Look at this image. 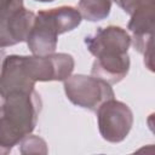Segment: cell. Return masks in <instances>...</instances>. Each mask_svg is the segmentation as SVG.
I'll list each match as a JSON object with an SVG mask.
<instances>
[{
    "label": "cell",
    "mask_w": 155,
    "mask_h": 155,
    "mask_svg": "<svg viewBox=\"0 0 155 155\" xmlns=\"http://www.w3.org/2000/svg\"><path fill=\"white\" fill-rule=\"evenodd\" d=\"M59 35L53 21L47 11H39L35 15L34 24L27 38V44L33 54L44 56L53 53L57 47V36Z\"/></svg>",
    "instance_id": "cell-8"
},
{
    "label": "cell",
    "mask_w": 155,
    "mask_h": 155,
    "mask_svg": "<svg viewBox=\"0 0 155 155\" xmlns=\"http://www.w3.org/2000/svg\"><path fill=\"white\" fill-rule=\"evenodd\" d=\"M111 7V0H80L79 12L87 21L96 22L105 18Z\"/></svg>",
    "instance_id": "cell-11"
},
{
    "label": "cell",
    "mask_w": 155,
    "mask_h": 155,
    "mask_svg": "<svg viewBox=\"0 0 155 155\" xmlns=\"http://www.w3.org/2000/svg\"><path fill=\"white\" fill-rule=\"evenodd\" d=\"M154 0H142L134 11L131 13V21L128 23V29L133 34V46L134 48L147 54L151 52L153 44V30H154Z\"/></svg>",
    "instance_id": "cell-7"
},
{
    "label": "cell",
    "mask_w": 155,
    "mask_h": 155,
    "mask_svg": "<svg viewBox=\"0 0 155 155\" xmlns=\"http://www.w3.org/2000/svg\"><path fill=\"white\" fill-rule=\"evenodd\" d=\"M23 68L31 82L65 80L74 69V59L67 53L23 56Z\"/></svg>",
    "instance_id": "cell-3"
},
{
    "label": "cell",
    "mask_w": 155,
    "mask_h": 155,
    "mask_svg": "<svg viewBox=\"0 0 155 155\" xmlns=\"http://www.w3.org/2000/svg\"><path fill=\"white\" fill-rule=\"evenodd\" d=\"M35 1H41V2H50V1H53V0H35Z\"/></svg>",
    "instance_id": "cell-15"
},
{
    "label": "cell",
    "mask_w": 155,
    "mask_h": 155,
    "mask_svg": "<svg viewBox=\"0 0 155 155\" xmlns=\"http://www.w3.org/2000/svg\"><path fill=\"white\" fill-rule=\"evenodd\" d=\"M130 57L127 53L101 56L96 57V61L92 64L91 75L111 85L121 81L127 75Z\"/></svg>",
    "instance_id": "cell-10"
},
{
    "label": "cell",
    "mask_w": 155,
    "mask_h": 155,
    "mask_svg": "<svg viewBox=\"0 0 155 155\" xmlns=\"http://www.w3.org/2000/svg\"><path fill=\"white\" fill-rule=\"evenodd\" d=\"M2 101H4V98L0 96V105H1V103H2Z\"/></svg>",
    "instance_id": "cell-16"
},
{
    "label": "cell",
    "mask_w": 155,
    "mask_h": 155,
    "mask_svg": "<svg viewBox=\"0 0 155 155\" xmlns=\"http://www.w3.org/2000/svg\"><path fill=\"white\" fill-rule=\"evenodd\" d=\"M41 99L35 90L8 93L0 105V153H8L35 127Z\"/></svg>",
    "instance_id": "cell-1"
},
{
    "label": "cell",
    "mask_w": 155,
    "mask_h": 155,
    "mask_svg": "<svg viewBox=\"0 0 155 155\" xmlns=\"http://www.w3.org/2000/svg\"><path fill=\"white\" fill-rule=\"evenodd\" d=\"M4 57H5V53L2 50H0V71H1V65H2V62H4Z\"/></svg>",
    "instance_id": "cell-14"
},
{
    "label": "cell",
    "mask_w": 155,
    "mask_h": 155,
    "mask_svg": "<svg viewBox=\"0 0 155 155\" xmlns=\"http://www.w3.org/2000/svg\"><path fill=\"white\" fill-rule=\"evenodd\" d=\"M23 6L22 0H0V15L12 12Z\"/></svg>",
    "instance_id": "cell-12"
},
{
    "label": "cell",
    "mask_w": 155,
    "mask_h": 155,
    "mask_svg": "<svg viewBox=\"0 0 155 155\" xmlns=\"http://www.w3.org/2000/svg\"><path fill=\"white\" fill-rule=\"evenodd\" d=\"M34 85L24 71L23 56L11 54L4 58L0 71V96L2 98L11 92L31 91Z\"/></svg>",
    "instance_id": "cell-9"
},
{
    "label": "cell",
    "mask_w": 155,
    "mask_h": 155,
    "mask_svg": "<svg viewBox=\"0 0 155 155\" xmlns=\"http://www.w3.org/2000/svg\"><path fill=\"white\" fill-rule=\"evenodd\" d=\"M96 111L99 132L105 140L119 143L127 137L133 122V115L128 105L111 98L103 102Z\"/></svg>",
    "instance_id": "cell-4"
},
{
    "label": "cell",
    "mask_w": 155,
    "mask_h": 155,
    "mask_svg": "<svg viewBox=\"0 0 155 155\" xmlns=\"http://www.w3.org/2000/svg\"><path fill=\"white\" fill-rule=\"evenodd\" d=\"M35 13L23 6L0 15V47H7L25 41L34 24Z\"/></svg>",
    "instance_id": "cell-6"
},
{
    "label": "cell",
    "mask_w": 155,
    "mask_h": 155,
    "mask_svg": "<svg viewBox=\"0 0 155 155\" xmlns=\"http://www.w3.org/2000/svg\"><path fill=\"white\" fill-rule=\"evenodd\" d=\"M64 91L73 104L92 111H96L103 102L114 98L110 85L94 76H69L64 81Z\"/></svg>",
    "instance_id": "cell-2"
},
{
    "label": "cell",
    "mask_w": 155,
    "mask_h": 155,
    "mask_svg": "<svg viewBox=\"0 0 155 155\" xmlns=\"http://www.w3.org/2000/svg\"><path fill=\"white\" fill-rule=\"evenodd\" d=\"M85 45L94 57L124 54L127 53L131 38L121 27L109 25L98 28L93 34L86 36Z\"/></svg>",
    "instance_id": "cell-5"
},
{
    "label": "cell",
    "mask_w": 155,
    "mask_h": 155,
    "mask_svg": "<svg viewBox=\"0 0 155 155\" xmlns=\"http://www.w3.org/2000/svg\"><path fill=\"white\" fill-rule=\"evenodd\" d=\"M114 1H115L125 12H127V13L131 15L142 0H114Z\"/></svg>",
    "instance_id": "cell-13"
}]
</instances>
